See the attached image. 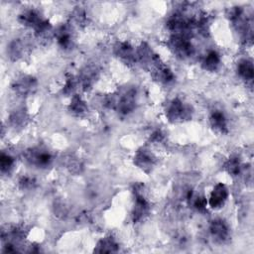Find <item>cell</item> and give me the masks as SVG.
Listing matches in <instances>:
<instances>
[{
  "instance_id": "10",
  "label": "cell",
  "mask_w": 254,
  "mask_h": 254,
  "mask_svg": "<svg viewBox=\"0 0 254 254\" xmlns=\"http://www.w3.org/2000/svg\"><path fill=\"white\" fill-rule=\"evenodd\" d=\"M116 56L126 64H133L136 61V53L133 47L127 42H120L115 46Z\"/></svg>"
},
{
  "instance_id": "6",
  "label": "cell",
  "mask_w": 254,
  "mask_h": 254,
  "mask_svg": "<svg viewBox=\"0 0 254 254\" xmlns=\"http://www.w3.org/2000/svg\"><path fill=\"white\" fill-rule=\"evenodd\" d=\"M136 105V92L133 89L126 91L117 99L116 109L121 114H128L135 109Z\"/></svg>"
},
{
  "instance_id": "12",
  "label": "cell",
  "mask_w": 254,
  "mask_h": 254,
  "mask_svg": "<svg viewBox=\"0 0 254 254\" xmlns=\"http://www.w3.org/2000/svg\"><path fill=\"white\" fill-rule=\"evenodd\" d=\"M153 71H154L155 79H157L160 82L170 83L174 80V74H173L172 70L168 66L162 64L160 63V61L154 64Z\"/></svg>"
},
{
  "instance_id": "11",
  "label": "cell",
  "mask_w": 254,
  "mask_h": 254,
  "mask_svg": "<svg viewBox=\"0 0 254 254\" xmlns=\"http://www.w3.org/2000/svg\"><path fill=\"white\" fill-rule=\"evenodd\" d=\"M209 121L211 127L214 129L215 132L220 134L227 133V120L223 112L220 110H215L210 114Z\"/></svg>"
},
{
  "instance_id": "3",
  "label": "cell",
  "mask_w": 254,
  "mask_h": 254,
  "mask_svg": "<svg viewBox=\"0 0 254 254\" xmlns=\"http://www.w3.org/2000/svg\"><path fill=\"white\" fill-rule=\"evenodd\" d=\"M25 160L34 166L45 168L52 163V156L47 151H42L39 149H30L25 152Z\"/></svg>"
},
{
  "instance_id": "4",
  "label": "cell",
  "mask_w": 254,
  "mask_h": 254,
  "mask_svg": "<svg viewBox=\"0 0 254 254\" xmlns=\"http://www.w3.org/2000/svg\"><path fill=\"white\" fill-rule=\"evenodd\" d=\"M155 163H156V157L151 151L147 149H141L137 151L134 157V164L146 173H149L152 171V169L155 166Z\"/></svg>"
},
{
  "instance_id": "23",
  "label": "cell",
  "mask_w": 254,
  "mask_h": 254,
  "mask_svg": "<svg viewBox=\"0 0 254 254\" xmlns=\"http://www.w3.org/2000/svg\"><path fill=\"white\" fill-rule=\"evenodd\" d=\"M22 53V45L19 41H15L13 43H11L10 47H9V55L11 58H15L17 59L18 57H20Z\"/></svg>"
},
{
  "instance_id": "17",
  "label": "cell",
  "mask_w": 254,
  "mask_h": 254,
  "mask_svg": "<svg viewBox=\"0 0 254 254\" xmlns=\"http://www.w3.org/2000/svg\"><path fill=\"white\" fill-rule=\"evenodd\" d=\"M219 65H220L219 55L214 51L208 52L202 61L203 68L209 71H214L219 67Z\"/></svg>"
},
{
  "instance_id": "24",
  "label": "cell",
  "mask_w": 254,
  "mask_h": 254,
  "mask_svg": "<svg viewBox=\"0 0 254 254\" xmlns=\"http://www.w3.org/2000/svg\"><path fill=\"white\" fill-rule=\"evenodd\" d=\"M35 180L29 176H24L19 181V186L22 190H30L35 186Z\"/></svg>"
},
{
  "instance_id": "14",
  "label": "cell",
  "mask_w": 254,
  "mask_h": 254,
  "mask_svg": "<svg viewBox=\"0 0 254 254\" xmlns=\"http://www.w3.org/2000/svg\"><path fill=\"white\" fill-rule=\"evenodd\" d=\"M19 20L23 25L32 27L34 29H36L44 21L39 12H37L36 10H28L24 12L23 14L20 15Z\"/></svg>"
},
{
  "instance_id": "20",
  "label": "cell",
  "mask_w": 254,
  "mask_h": 254,
  "mask_svg": "<svg viewBox=\"0 0 254 254\" xmlns=\"http://www.w3.org/2000/svg\"><path fill=\"white\" fill-rule=\"evenodd\" d=\"M224 169L226 170V172L231 175V176H237L240 171H241V163H240V160L238 157L236 156H233V157H230L225 165H224Z\"/></svg>"
},
{
  "instance_id": "9",
  "label": "cell",
  "mask_w": 254,
  "mask_h": 254,
  "mask_svg": "<svg viewBox=\"0 0 254 254\" xmlns=\"http://www.w3.org/2000/svg\"><path fill=\"white\" fill-rule=\"evenodd\" d=\"M148 211H149L148 201L143 196V194H141L140 192H138L136 190V192H135V203H134L133 212H132L133 221L134 222L140 221L142 218H144L145 215H147Z\"/></svg>"
},
{
  "instance_id": "1",
  "label": "cell",
  "mask_w": 254,
  "mask_h": 254,
  "mask_svg": "<svg viewBox=\"0 0 254 254\" xmlns=\"http://www.w3.org/2000/svg\"><path fill=\"white\" fill-rule=\"evenodd\" d=\"M166 116L171 122L177 123L189 120L191 117V112L189 106L185 105L179 98H176L169 103L166 110Z\"/></svg>"
},
{
  "instance_id": "5",
  "label": "cell",
  "mask_w": 254,
  "mask_h": 254,
  "mask_svg": "<svg viewBox=\"0 0 254 254\" xmlns=\"http://www.w3.org/2000/svg\"><path fill=\"white\" fill-rule=\"evenodd\" d=\"M227 197H228V190L226 186L222 183H219L215 185V187L213 188L209 196L208 203L211 208L217 209L224 205Z\"/></svg>"
},
{
  "instance_id": "26",
  "label": "cell",
  "mask_w": 254,
  "mask_h": 254,
  "mask_svg": "<svg viewBox=\"0 0 254 254\" xmlns=\"http://www.w3.org/2000/svg\"><path fill=\"white\" fill-rule=\"evenodd\" d=\"M74 86H75L74 78H73L72 76L68 77V78L66 79V81H65L64 86V93H70V92L73 90Z\"/></svg>"
},
{
  "instance_id": "22",
  "label": "cell",
  "mask_w": 254,
  "mask_h": 254,
  "mask_svg": "<svg viewBox=\"0 0 254 254\" xmlns=\"http://www.w3.org/2000/svg\"><path fill=\"white\" fill-rule=\"evenodd\" d=\"M25 120H26V115L24 112H21V111L14 112L10 117L11 124L14 126H22L25 123Z\"/></svg>"
},
{
  "instance_id": "18",
  "label": "cell",
  "mask_w": 254,
  "mask_h": 254,
  "mask_svg": "<svg viewBox=\"0 0 254 254\" xmlns=\"http://www.w3.org/2000/svg\"><path fill=\"white\" fill-rule=\"evenodd\" d=\"M69 111L74 114V115H82L87 111V106L85 102L78 96V95H73L70 104H69Z\"/></svg>"
},
{
  "instance_id": "13",
  "label": "cell",
  "mask_w": 254,
  "mask_h": 254,
  "mask_svg": "<svg viewBox=\"0 0 254 254\" xmlns=\"http://www.w3.org/2000/svg\"><path fill=\"white\" fill-rule=\"evenodd\" d=\"M55 36L57 38L58 44L61 46V48L67 50L70 49L72 46V37L70 34V30L67 26H62L60 27L56 33Z\"/></svg>"
},
{
  "instance_id": "7",
  "label": "cell",
  "mask_w": 254,
  "mask_h": 254,
  "mask_svg": "<svg viewBox=\"0 0 254 254\" xmlns=\"http://www.w3.org/2000/svg\"><path fill=\"white\" fill-rule=\"evenodd\" d=\"M209 231L213 239L219 243L225 242L229 237V228L222 219H215L211 221Z\"/></svg>"
},
{
  "instance_id": "15",
  "label": "cell",
  "mask_w": 254,
  "mask_h": 254,
  "mask_svg": "<svg viewBox=\"0 0 254 254\" xmlns=\"http://www.w3.org/2000/svg\"><path fill=\"white\" fill-rule=\"evenodd\" d=\"M118 249V244L112 238L111 236L104 237L96 245V248L94 249V252L98 253H111V252H116Z\"/></svg>"
},
{
  "instance_id": "21",
  "label": "cell",
  "mask_w": 254,
  "mask_h": 254,
  "mask_svg": "<svg viewBox=\"0 0 254 254\" xmlns=\"http://www.w3.org/2000/svg\"><path fill=\"white\" fill-rule=\"evenodd\" d=\"M14 159L8 155V154H4L2 153L1 158H0V168H1V172L2 173H10V171L13 169L14 167Z\"/></svg>"
},
{
  "instance_id": "2",
  "label": "cell",
  "mask_w": 254,
  "mask_h": 254,
  "mask_svg": "<svg viewBox=\"0 0 254 254\" xmlns=\"http://www.w3.org/2000/svg\"><path fill=\"white\" fill-rule=\"evenodd\" d=\"M170 47L181 59H188L193 55L194 49L189 40V36L175 34L170 39Z\"/></svg>"
},
{
  "instance_id": "16",
  "label": "cell",
  "mask_w": 254,
  "mask_h": 254,
  "mask_svg": "<svg viewBox=\"0 0 254 254\" xmlns=\"http://www.w3.org/2000/svg\"><path fill=\"white\" fill-rule=\"evenodd\" d=\"M237 72L243 79L247 81H252L254 71L252 62L249 60H242L237 64Z\"/></svg>"
},
{
  "instance_id": "8",
  "label": "cell",
  "mask_w": 254,
  "mask_h": 254,
  "mask_svg": "<svg viewBox=\"0 0 254 254\" xmlns=\"http://www.w3.org/2000/svg\"><path fill=\"white\" fill-rule=\"evenodd\" d=\"M37 81L30 75H23L15 80L13 83V89L21 95H27L36 88Z\"/></svg>"
},
{
  "instance_id": "25",
  "label": "cell",
  "mask_w": 254,
  "mask_h": 254,
  "mask_svg": "<svg viewBox=\"0 0 254 254\" xmlns=\"http://www.w3.org/2000/svg\"><path fill=\"white\" fill-rule=\"evenodd\" d=\"M206 200L203 196H197L194 198L193 200V206L197 209V210H204L206 208Z\"/></svg>"
},
{
  "instance_id": "27",
  "label": "cell",
  "mask_w": 254,
  "mask_h": 254,
  "mask_svg": "<svg viewBox=\"0 0 254 254\" xmlns=\"http://www.w3.org/2000/svg\"><path fill=\"white\" fill-rule=\"evenodd\" d=\"M163 138H164V135H163V133H162L161 131H156V132H154V133L151 135V137H150V139H151L153 142H161V141L163 140Z\"/></svg>"
},
{
  "instance_id": "19",
  "label": "cell",
  "mask_w": 254,
  "mask_h": 254,
  "mask_svg": "<svg viewBox=\"0 0 254 254\" xmlns=\"http://www.w3.org/2000/svg\"><path fill=\"white\" fill-rule=\"evenodd\" d=\"M95 77H96V70L91 67H86L82 71L81 76H80V81H81L82 87L85 89L89 88L92 85V83L94 82Z\"/></svg>"
}]
</instances>
